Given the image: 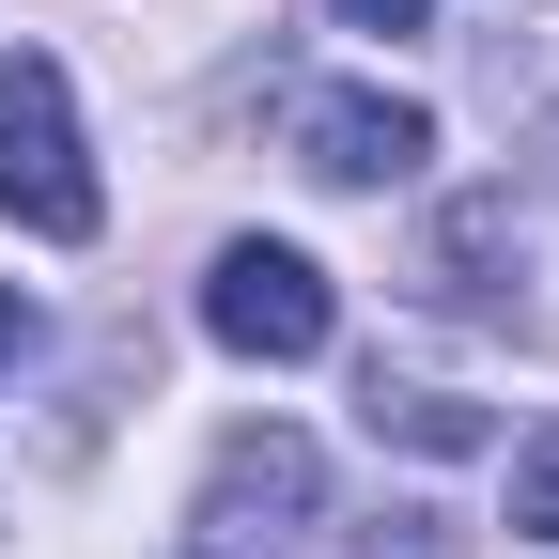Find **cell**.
I'll return each instance as SVG.
<instances>
[{"mask_svg":"<svg viewBox=\"0 0 559 559\" xmlns=\"http://www.w3.org/2000/svg\"><path fill=\"white\" fill-rule=\"evenodd\" d=\"M0 218L79 249L109 202H94V156H79V94H62L47 47H0Z\"/></svg>","mask_w":559,"mask_h":559,"instance_id":"6da1fadb","label":"cell"},{"mask_svg":"<svg viewBox=\"0 0 559 559\" xmlns=\"http://www.w3.org/2000/svg\"><path fill=\"white\" fill-rule=\"evenodd\" d=\"M311 528H326V466H311V436L249 419V436L218 451V481H202V513H187V559H311Z\"/></svg>","mask_w":559,"mask_h":559,"instance_id":"7a4b0ae2","label":"cell"},{"mask_svg":"<svg viewBox=\"0 0 559 559\" xmlns=\"http://www.w3.org/2000/svg\"><path fill=\"white\" fill-rule=\"evenodd\" d=\"M202 326L234 342V358H326V264L311 249H280V234H234L218 264H202Z\"/></svg>","mask_w":559,"mask_h":559,"instance_id":"3957f363","label":"cell"},{"mask_svg":"<svg viewBox=\"0 0 559 559\" xmlns=\"http://www.w3.org/2000/svg\"><path fill=\"white\" fill-rule=\"evenodd\" d=\"M419 156H436V124L404 94H296V171L311 187H404Z\"/></svg>","mask_w":559,"mask_h":559,"instance_id":"277c9868","label":"cell"},{"mask_svg":"<svg viewBox=\"0 0 559 559\" xmlns=\"http://www.w3.org/2000/svg\"><path fill=\"white\" fill-rule=\"evenodd\" d=\"M358 419H373V436H404V451H481V436H498L466 389H389V373H373V404H358Z\"/></svg>","mask_w":559,"mask_h":559,"instance_id":"5b68a950","label":"cell"},{"mask_svg":"<svg viewBox=\"0 0 559 559\" xmlns=\"http://www.w3.org/2000/svg\"><path fill=\"white\" fill-rule=\"evenodd\" d=\"M513 528L559 544V436H528V466H513Z\"/></svg>","mask_w":559,"mask_h":559,"instance_id":"8992f818","label":"cell"},{"mask_svg":"<svg viewBox=\"0 0 559 559\" xmlns=\"http://www.w3.org/2000/svg\"><path fill=\"white\" fill-rule=\"evenodd\" d=\"M436 0H342V32H419Z\"/></svg>","mask_w":559,"mask_h":559,"instance_id":"52a82bcc","label":"cell"},{"mask_svg":"<svg viewBox=\"0 0 559 559\" xmlns=\"http://www.w3.org/2000/svg\"><path fill=\"white\" fill-rule=\"evenodd\" d=\"M16 358H32V296L0 280V373H16Z\"/></svg>","mask_w":559,"mask_h":559,"instance_id":"ba28073f","label":"cell"},{"mask_svg":"<svg viewBox=\"0 0 559 559\" xmlns=\"http://www.w3.org/2000/svg\"><path fill=\"white\" fill-rule=\"evenodd\" d=\"M404 559H436V544H404Z\"/></svg>","mask_w":559,"mask_h":559,"instance_id":"9c48e42d","label":"cell"}]
</instances>
